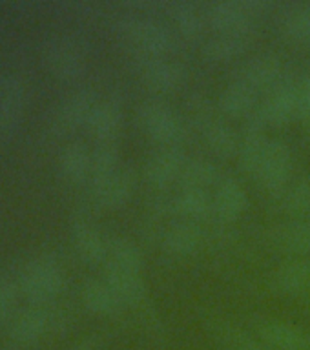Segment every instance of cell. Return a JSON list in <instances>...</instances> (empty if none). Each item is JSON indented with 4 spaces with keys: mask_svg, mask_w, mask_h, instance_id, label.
Listing matches in <instances>:
<instances>
[{
    "mask_svg": "<svg viewBox=\"0 0 310 350\" xmlns=\"http://www.w3.org/2000/svg\"><path fill=\"white\" fill-rule=\"evenodd\" d=\"M81 299L88 310L99 316H114L125 308V303L106 279H90L82 284Z\"/></svg>",
    "mask_w": 310,
    "mask_h": 350,
    "instance_id": "25",
    "label": "cell"
},
{
    "mask_svg": "<svg viewBox=\"0 0 310 350\" xmlns=\"http://www.w3.org/2000/svg\"><path fill=\"white\" fill-rule=\"evenodd\" d=\"M256 29H235V31H214L205 38L201 51L210 60H232L252 46Z\"/></svg>",
    "mask_w": 310,
    "mask_h": 350,
    "instance_id": "20",
    "label": "cell"
},
{
    "mask_svg": "<svg viewBox=\"0 0 310 350\" xmlns=\"http://www.w3.org/2000/svg\"><path fill=\"white\" fill-rule=\"evenodd\" d=\"M254 332L259 341L276 350H310V332L307 328L279 317H257Z\"/></svg>",
    "mask_w": 310,
    "mask_h": 350,
    "instance_id": "9",
    "label": "cell"
},
{
    "mask_svg": "<svg viewBox=\"0 0 310 350\" xmlns=\"http://www.w3.org/2000/svg\"><path fill=\"white\" fill-rule=\"evenodd\" d=\"M252 350H276V349H272V347H268V345H265V343H263V341H257V345Z\"/></svg>",
    "mask_w": 310,
    "mask_h": 350,
    "instance_id": "38",
    "label": "cell"
},
{
    "mask_svg": "<svg viewBox=\"0 0 310 350\" xmlns=\"http://www.w3.org/2000/svg\"><path fill=\"white\" fill-rule=\"evenodd\" d=\"M270 8L263 0H212L203 5L208 26L214 31H235V29H256L257 18Z\"/></svg>",
    "mask_w": 310,
    "mask_h": 350,
    "instance_id": "3",
    "label": "cell"
},
{
    "mask_svg": "<svg viewBox=\"0 0 310 350\" xmlns=\"http://www.w3.org/2000/svg\"><path fill=\"white\" fill-rule=\"evenodd\" d=\"M46 62L60 79H75L86 68V49L79 38L57 35L46 46Z\"/></svg>",
    "mask_w": 310,
    "mask_h": 350,
    "instance_id": "10",
    "label": "cell"
},
{
    "mask_svg": "<svg viewBox=\"0 0 310 350\" xmlns=\"http://www.w3.org/2000/svg\"><path fill=\"white\" fill-rule=\"evenodd\" d=\"M141 248L128 237L115 235L108 239V252L104 259V270L117 272H142Z\"/></svg>",
    "mask_w": 310,
    "mask_h": 350,
    "instance_id": "28",
    "label": "cell"
},
{
    "mask_svg": "<svg viewBox=\"0 0 310 350\" xmlns=\"http://www.w3.org/2000/svg\"><path fill=\"white\" fill-rule=\"evenodd\" d=\"M270 284L279 294L301 295L310 290V259L287 256L270 273Z\"/></svg>",
    "mask_w": 310,
    "mask_h": 350,
    "instance_id": "15",
    "label": "cell"
},
{
    "mask_svg": "<svg viewBox=\"0 0 310 350\" xmlns=\"http://www.w3.org/2000/svg\"><path fill=\"white\" fill-rule=\"evenodd\" d=\"M141 81L155 92H172L186 79V68L168 55L131 53Z\"/></svg>",
    "mask_w": 310,
    "mask_h": 350,
    "instance_id": "7",
    "label": "cell"
},
{
    "mask_svg": "<svg viewBox=\"0 0 310 350\" xmlns=\"http://www.w3.org/2000/svg\"><path fill=\"white\" fill-rule=\"evenodd\" d=\"M223 174L216 161L208 157H188L185 166L181 170L179 183L181 186H192V188H203L208 190L210 186L216 188Z\"/></svg>",
    "mask_w": 310,
    "mask_h": 350,
    "instance_id": "30",
    "label": "cell"
},
{
    "mask_svg": "<svg viewBox=\"0 0 310 350\" xmlns=\"http://www.w3.org/2000/svg\"><path fill=\"white\" fill-rule=\"evenodd\" d=\"M95 345H97V338H90L86 341H82V343L75 345L71 350H93L95 349Z\"/></svg>",
    "mask_w": 310,
    "mask_h": 350,
    "instance_id": "37",
    "label": "cell"
},
{
    "mask_svg": "<svg viewBox=\"0 0 310 350\" xmlns=\"http://www.w3.org/2000/svg\"><path fill=\"white\" fill-rule=\"evenodd\" d=\"M115 29L130 46L131 53L168 55L175 49V33L152 15L126 13L115 22Z\"/></svg>",
    "mask_w": 310,
    "mask_h": 350,
    "instance_id": "1",
    "label": "cell"
},
{
    "mask_svg": "<svg viewBox=\"0 0 310 350\" xmlns=\"http://www.w3.org/2000/svg\"><path fill=\"white\" fill-rule=\"evenodd\" d=\"M197 130L201 133L203 141L208 146V150L216 153L218 157H232V155H237L240 131H235L234 126L230 124L224 117H221L219 113L212 115Z\"/></svg>",
    "mask_w": 310,
    "mask_h": 350,
    "instance_id": "23",
    "label": "cell"
},
{
    "mask_svg": "<svg viewBox=\"0 0 310 350\" xmlns=\"http://www.w3.org/2000/svg\"><path fill=\"white\" fill-rule=\"evenodd\" d=\"M278 206L290 219L310 217V179L298 177L278 193Z\"/></svg>",
    "mask_w": 310,
    "mask_h": 350,
    "instance_id": "33",
    "label": "cell"
},
{
    "mask_svg": "<svg viewBox=\"0 0 310 350\" xmlns=\"http://www.w3.org/2000/svg\"><path fill=\"white\" fill-rule=\"evenodd\" d=\"M135 172L128 166H119L114 174L106 175L103 179L92 180V196L99 204L115 208L125 204L130 199L135 190Z\"/></svg>",
    "mask_w": 310,
    "mask_h": 350,
    "instance_id": "16",
    "label": "cell"
},
{
    "mask_svg": "<svg viewBox=\"0 0 310 350\" xmlns=\"http://www.w3.org/2000/svg\"><path fill=\"white\" fill-rule=\"evenodd\" d=\"M122 122H125V111L120 103L114 97H106L97 98V103L90 111L86 126L99 141H115V137L122 128Z\"/></svg>",
    "mask_w": 310,
    "mask_h": 350,
    "instance_id": "21",
    "label": "cell"
},
{
    "mask_svg": "<svg viewBox=\"0 0 310 350\" xmlns=\"http://www.w3.org/2000/svg\"><path fill=\"white\" fill-rule=\"evenodd\" d=\"M59 168L60 174L73 183L86 179L92 172V150L81 141L66 144L59 155Z\"/></svg>",
    "mask_w": 310,
    "mask_h": 350,
    "instance_id": "32",
    "label": "cell"
},
{
    "mask_svg": "<svg viewBox=\"0 0 310 350\" xmlns=\"http://www.w3.org/2000/svg\"><path fill=\"white\" fill-rule=\"evenodd\" d=\"M298 117L307 126H310V66L300 79V104H298Z\"/></svg>",
    "mask_w": 310,
    "mask_h": 350,
    "instance_id": "35",
    "label": "cell"
},
{
    "mask_svg": "<svg viewBox=\"0 0 310 350\" xmlns=\"http://www.w3.org/2000/svg\"><path fill=\"white\" fill-rule=\"evenodd\" d=\"M18 283L22 292L33 301H48L64 286V272L53 256L44 254L22 267Z\"/></svg>",
    "mask_w": 310,
    "mask_h": 350,
    "instance_id": "4",
    "label": "cell"
},
{
    "mask_svg": "<svg viewBox=\"0 0 310 350\" xmlns=\"http://www.w3.org/2000/svg\"><path fill=\"white\" fill-rule=\"evenodd\" d=\"M172 204H174V215L196 223L214 215L212 193L203 188L181 186L177 193L172 196Z\"/></svg>",
    "mask_w": 310,
    "mask_h": 350,
    "instance_id": "26",
    "label": "cell"
},
{
    "mask_svg": "<svg viewBox=\"0 0 310 350\" xmlns=\"http://www.w3.org/2000/svg\"><path fill=\"white\" fill-rule=\"evenodd\" d=\"M285 75L283 60L278 53L263 51V53L252 55L250 59L243 60L234 70L232 79L246 84L254 92H265L276 86L281 77Z\"/></svg>",
    "mask_w": 310,
    "mask_h": 350,
    "instance_id": "8",
    "label": "cell"
},
{
    "mask_svg": "<svg viewBox=\"0 0 310 350\" xmlns=\"http://www.w3.org/2000/svg\"><path fill=\"white\" fill-rule=\"evenodd\" d=\"M186 159L183 146H159L142 164V179L153 190H164L174 180H179Z\"/></svg>",
    "mask_w": 310,
    "mask_h": 350,
    "instance_id": "11",
    "label": "cell"
},
{
    "mask_svg": "<svg viewBox=\"0 0 310 350\" xmlns=\"http://www.w3.org/2000/svg\"><path fill=\"white\" fill-rule=\"evenodd\" d=\"M267 124L259 117L256 109L245 119V124L240 131V148H237V163L240 168L248 175H254L261 155L267 148L270 137H267Z\"/></svg>",
    "mask_w": 310,
    "mask_h": 350,
    "instance_id": "12",
    "label": "cell"
},
{
    "mask_svg": "<svg viewBox=\"0 0 310 350\" xmlns=\"http://www.w3.org/2000/svg\"><path fill=\"white\" fill-rule=\"evenodd\" d=\"M137 120L153 141L161 146H181L188 137V122L168 103L146 98L137 108Z\"/></svg>",
    "mask_w": 310,
    "mask_h": 350,
    "instance_id": "2",
    "label": "cell"
},
{
    "mask_svg": "<svg viewBox=\"0 0 310 350\" xmlns=\"http://www.w3.org/2000/svg\"><path fill=\"white\" fill-rule=\"evenodd\" d=\"M15 303V288L8 279L0 278V319L10 314L11 306Z\"/></svg>",
    "mask_w": 310,
    "mask_h": 350,
    "instance_id": "36",
    "label": "cell"
},
{
    "mask_svg": "<svg viewBox=\"0 0 310 350\" xmlns=\"http://www.w3.org/2000/svg\"><path fill=\"white\" fill-rule=\"evenodd\" d=\"M205 241V232L196 221L179 219L175 223L164 226L159 237V245L164 254L172 257L194 256L201 248Z\"/></svg>",
    "mask_w": 310,
    "mask_h": 350,
    "instance_id": "13",
    "label": "cell"
},
{
    "mask_svg": "<svg viewBox=\"0 0 310 350\" xmlns=\"http://www.w3.org/2000/svg\"><path fill=\"white\" fill-rule=\"evenodd\" d=\"M279 29L285 37L301 44H310V2H292L281 8Z\"/></svg>",
    "mask_w": 310,
    "mask_h": 350,
    "instance_id": "29",
    "label": "cell"
},
{
    "mask_svg": "<svg viewBox=\"0 0 310 350\" xmlns=\"http://www.w3.org/2000/svg\"><path fill=\"white\" fill-rule=\"evenodd\" d=\"M257 95L252 88L240 81L230 79V82L221 90L218 98V109L227 117H248L257 108Z\"/></svg>",
    "mask_w": 310,
    "mask_h": 350,
    "instance_id": "27",
    "label": "cell"
},
{
    "mask_svg": "<svg viewBox=\"0 0 310 350\" xmlns=\"http://www.w3.org/2000/svg\"><path fill=\"white\" fill-rule=\"evenodd\" d=\"M27 100L26 82L21 75H8L0 81V133H10L21 122Z\"/></svg>",
    "mask_w": 310,
    "mask_h": 350,
    "instance_id": "17",
    "label": "cell"
},
{
    "mask_svg": "<svg viewBox=\"0 0 310 350\" xmlns=\"http://www.w3.org/2000/svg\"><path fill=\"white\" fill-rule=\"evenodd\" d=\"M300 104V79L285 73L281 81L265 93L256 111L267 126H281L298 115Z\"/></svg>",
    "mask_w": 310,
    "mask_h": 350,
    "instance_id": "6",
    "label": "cell"
},
{
    "mask_svg": "<svg viewBox=\"0 0 310 350\" xmlns=\"http://www.w3.org/2000/svg\"><path fill=\"white\" fill-rule=\"evenodd\" d=\"M97 103V97L92 90H79L70 93L60 100L55 108L53 126L59 131H70L81 124H86L90 111Z\"/></svg>",
    "mask_w": 310,
    "mask_h": 350,
    "instance_id": "22",
    "label": "cell"
},
{
    "mask_svg": "<svg viewBox=\"0 0 310 350\" xmlns=\"http://www.w3.org/2000/svg\"><path fill=\"white\" fill-rule=\"evenodd\" d=\"M119 168V148L115 141H99L92 150V180L103 179Z\"/></svg>",
    "mask_w": 310,
    "mask_h": 350,
    "instance_id": "34",
    "label": "cell"
},
{
    "mask_svg": "<svg viewBox=\"0 0 310 350\" xmlns=\"http://www.w3.org/2000/svg\"><path fill=\"white\" fill-rule=\"evenodd\" d=\"M290 174H292L290 146L281 137H270L252 177L257 180V185L263 190L278 196L290 183Z\"/></svg>",
    "mask_w": 310,
    "mask_h": 350,
    "instance_id": "5",
    "label": "cell"
},
{
    "mask_svg": "<svg viewBox=\"0 0 310 350\" xmlns=\"http://www.w3.org/2000/svg\"><path fill=\"white\" fill-rule=\"evenodd\" d=\"M212 201L214 215L223 223H232L246 210L248 196L240 179L232 175H223L214 188Z\"/></svg>",
    "mask_w": 310,
    "mask_h": 350,
    "instance_id": "18",
    "label": "cell"
},
{
    "mask_svg": "<svg viewBox=\"0 0 310 350\" xmlns=\"http://www.w3.org/2000/svg\"><path fill=\"white\" fill-rule=\"evenodd\" d=\"M168 16L174 22L175 31L188 40L201 37L207 27V18H205L203 8L192 4V2H172L168 5Z\"/></svg>",
    "mask_w": 310,
    "mask_h": 350,
    "instance_id": "31",
    "label": "cell"
},
{
    "mask_svg": "<svg viewBox=\"0 0 310 350\" xmlns=\"http://www.w3.org/2000/svg\"><path fill=\"white\" fill-rule=\"evenodd\" d=\"M71 239L77 254L88 262H104L108 252V239L97 224L90 219H77L71 228Z\"/></svg>",
    "mask_w": 310,
    "mask_h": 350,
    "instance_id": "24",
    "label": "cell"
},
{
    "mask_svg": "<svg viewBox=\"0 0 310 350\" xmlns=\"http://www.w3.org/2000/svg\"><path fill=\"white\" fill-rule=\"evenodd\" d=\"M267 243L287 256L310 254V217L289 219L267 230Z\"/></svg>",
    "mask_w": 310,
    "mask_h": 350,
    "instance_id": "14",
    "label": "cell"
},
{
    "mask_svg": "<svg viewBox=\"0 0 310 350\" xmlns=\"http://www.w3.org/2000/svg\"><path fill=\"white\" fill-rule=\"evenodd\" d=\"M64 323L66 317L59 310L37 306V308L27 310L26 314H22L16 319L13 328H11V338L18 343H33L38 338H42L46 332L59 328Z\"/></svg>",
    "mask_w": 310,
    "mask_h": 350,
    "instance_id": "19",
    "label": "cell"
}]
</instances>
